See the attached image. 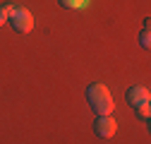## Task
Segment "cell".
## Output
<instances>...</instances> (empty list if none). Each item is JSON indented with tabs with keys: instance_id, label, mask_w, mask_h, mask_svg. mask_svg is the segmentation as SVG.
<instances>
[{
	"instance_id": "7",
	"label": "cell",
	"mask_w": 151,
	"mask_h": 144,
	"mask_svg": "<svg viewBox=\"0 0 151 144\" xmlns=\"http://www.w3.org/2000/svg\"><path fill=\"white\" fill-rule=\"evenodd\" d=\"M134 111H137V115H139V118L149 120V115H151V106H149V103H142V106H137V108H134Z\"/></svg>"
},
{
	"instance_id": "5",
	"label": "cell",
	"mask_w": 151,
	"mask_h": 144,
	"mask_svg": "<svg viewBox=\"0 0 151 144\" xmlns=\"http://www.w3.org/2000/svg\"><path fill=\"white\" fill-rule=\"evenodd\" d=\"M58 3L65 5V7H70V10H84V7H89L91 0H58Z\"/></svg>"
},
{
	"instance_id": "6",
	"label": "cell",
	"mask_w": 151,
	"mask_h": 144,
	"mask_svg": "<svg viewBox=\"0 0 151 144\" xmlns=\"http://www.w3.org/2000/svg\"><path fill=\"white\" fill-rule=\"evenodd\" d=\"M139 43H142V48H151V36H149V22H146V27H144V31H142V36H139Z\"/></svg>"
},
{
	"instance_id": "8",
	"label": "cell",
	"mask_w": 151,
	"mask_h": 144,
	"mask_svg": "<svg viewBox=\"0 0 151 144\" xmlns=\"http://www.w3.org/2000/svg\"><path fill=\"white\" fill-rule=\"evenodd\" d=\"M0 10H3V14H5L7 19H10V17H12V12H14V5H12V3H5V5L0 7Z\"/></svg>"
},
{
	"instance_id": "4",
	"label": "cell",
	"mask_w": 151,
	"mask_h": 144,
	"mask_svg": "<svg viewBox=\"0 0 151 144\" xmlns=\"http://www.w3.org/2000/svg\"><path fill=\"white\" fill-rule=\"evenodd\" d=\"M149 101H151V94H149L146 86H132L129 91H127V103L132 108H137L142 103H149Z\"/></svg>"
},
{
	"instance_id": "3",
	"label": "cell",
	"mask_w": 151,
	"mask_h": 144,
	"mask_svg": "<svg viewBox=\"0 0 151 144\" xmlns=\"http://www.w3.org/2000/svg\"><path fill=\"white\" fill-rule=\"evenodd\" d=\"M93 130H96V135H99V137L108 139V137H113V135L118 132V122L113 120L110 115H99V118H96V122H93Z\"/></svg>"
},
{
	"instance_id": "1",
	"label": "cell",
	"mask_w": 151,
	"mask_h": 144,
	"mask_svg": "<svg viewBox=\"0 0 151 144\" xmlns=\"http://www.w3.org/2000/svg\"><path fill=\"white\" fill-rule=\"evenodd\" d=\"M86 99H89V106L96 111V115H110L113 111V96L108 91L106 84H91L86 89Z\"/></svg>"
},
{
	"instance_id": "2",
	"label": "cell",
	"mask_w": 151,
	"mask_h": 144,
	"mask_svg": "<svg viewBox=\"0 0 151 144\" xmlns=\"http://www.w3.org/2000/svg\"><path fill=\"white\" fill-rule=\"evenodd\" d=\"M10 24L14 27V31H22V34H29L34 29V17L27 7H14L12 17H10Z\"/></svg>"
},
{
	"instance_id": "9",
	"label": "cell",
	"mask_w": 151,
	"mask_h": 144,
	"mask_svg": "<svg viewBox=\"0 0 151 144\" xmlns=\"http://www.w3.org/2000/svg\"><path fill=\"white\" fill-rule=\"evenodd\" d=\"M5 22H7V17H5V14H3V10H0V27H3V24H5Z\"/></svg>"
}]
</instances>
